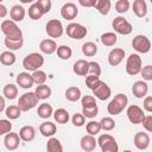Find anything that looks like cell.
Wrapping results in <instances>:
<instances>
[{
	"label": "cell",
	"instance_id": "obj_3",
	"mask_svg": "<svg viewBox=\"0 0 152 152\" xmlns=\"http://www.w3.org/2000/svg\"><path fill=\"white\" fill-rule=\"evenodd\" d=\"M127 104H128L127 96L125 94H116L114 96V99L108 103L107 110L110 115H118L126 108Z\"/></svg>",
	"mask_w": 152,
	"mask_h": 152
},
{
	"label": "cell",
	"instance_id": "obj_40",
	"mask_svg": "<svg viewBox=\"0 0 152 152\" xmlns=\"http://www.w3.org/2000/svg\"><path fill=\"white\" fill-rule=\"evenodd\" d=\"M86 129H87V133L90 134V135H95L97 134L102 128H101V124L97 122V121H89L87 125H86Z\"/></svg>",
	"mask_w": 152,
	"mask_h": 152
},
{
	"label": "cell",
	"instance_id": "obj_46",
	"mask_svg": "<svg viewBox=\"0 0 152 152\" xmlns=\"http://www.w3.org/2000/svg\"><path fill=\"white\" fill-rule=\"evenodd\" d=\"M88 74L100 77V75H101V66H100V64L97 62H95V61L89 62V71H88Z\"/></svg>",
	"mask_w": 152,
	"mask_h": 152
},
{
	"label": "cell",
	"instance_id": "obj_44",
	"mask_svg": "<svg viewBox=\"0 0 152 152\" xmlns=\"http://www.w3.org/2000/svg\"><path fill=\"white\" fill-rule=\"evenodd\" d=\"M81 104H82V108H88V107L97 106L95 97L91 96V95H84V96L81 99Z\"/></svg>",
	"mask_w": 152,
	"mask_h": 152
},
{
	"label": "cell",
	"instance_id": "obj_35",
	"mask_svg": "<svg viewBox=\"0 0 152 152\" xmlns=\"http://www.w3.org/2000/svg\"><path fill=\"white\" fill-rule=\"evenodd\" d=\"M21 112H23V110L19 108L18 104H12V106H10V107L6 108L5 114H6V116H7L10 120H15V119L20 118Z\"/></svg>",
	"mask_w": 152,
	"mask_h": 152
},
{
	"label": "cell",
	"instance_id": "obj_26",
	"mask_svg": "<svg viewBox=\"0 0 152 152\" xmlns=\"http://www.w3.org/2000/svg\"><path fill=\"white\" fill-rule=\"evenodd\" d=\"M57 128H56V125L51 121H45L43 124H40L39 126V132L42 133V135L44 137H50L52 138V135H55Z\"/></svg>",
	"mask_w": 152,
	"mask_h": 152
},
{
	"label": "cell",
	"instance_id": "obj_30",
	"mask_svg": "<svg viewBox=\"0 0 152 152\" xmlns=\"http://www.w3.org/2000/svg\"><path fill=\"white\" fill-rule=\"evenodd\" d=\"M53 118L58 124H66L70 119V115H69V112L66 109L58 108L53 112Z\"/></svg>",
	"mask_w": 152,
	"mask_h": 152
},
{
	"label": "cell",
	"instance_id": "obj_27",
	"mask_svg": "<svg viewBox=\"0 0 152 152\" xmlns=\"http://www.w3.org/2000/svg\"><path fill=\"white\" fill-rule=\"evenodd\" d=\"M81 89L76 86H71L65 90V99L70 102H76L81 99Z\"/></svg>",
	"mask_w": 152,
	"mask_h": 152
},
{
	"label": "cell",
	"instance_id": "obj_52",
	"mask_svg": "<svg viewBox=\"0 0 152 152\" xmlns=\"http://www.w3.org/2000/svg\"><path fill=\"white\" fill-rule=\"evenodd\" d=\"M142 106H144V109H145L146 112L152 113V96H146V97L144 99Z\"/></svg>",
	"mask_w": 152,
	"mask_h": 152
},
{
	"label": "cell",
	"instance_id": "obj_14",
	"mask_svg": "<svg viewBox=\"0 0 152 152\" xmlns=\"http://www.w3.org/2000/svg\"><path fill=\"white\" fill-rule=\"evenodd\" d=\"M20 137L18 133H14V132H10L5 135L4 138V144H5V147L8 150V151H14L19 147V144H20Z\"/></svg>",
	"mask_w": 152,
	"mask_h": 152
},
{
	"label": "cell",
	"instance_id": "obj_25",
	"mask_svg": "<svg viewBox=\"0 0 152 152\" xmlns=\"http://www.w3.org/2000/svg\"><path fill=\"white\" fill-rule=\"evenodd\" d=\"M19 137H20V139L23 141H26V142L32 141L34 139V137H36V129L32 126H28V125L24 126L19 131Z\"/></svg>",
	"mask_w": 152,
	"mask_h": 152
},
{
	"label": "cell",
	"instance_id": "obj_17",
	"mask_svg": "<svg viewBox=\"0 0 152 152\" xmlns=\"http://www.w3.org/2000/svg\"><path fill=\"white\" fill-rule=\"evenodd\" d=\"M134 145L138 150H146L150 146V137L145 132H138L134 135Z\"/></svg>",
	"mask_w": 152,
	"mask_h": 152
},
{
	"label": "cell",
	"instance_id": "obj_28",
	"mask_svg": "<svg viewBox=\"0 0 152 152\" xmlns=\"http://www.w3.org/2000/svg\"><path fill=\"white\" fill-rule=\"evenodd\" d=\"M18 95V88L15 84H12V83H8L2 89V96L5 99H8V100H14Z\"/></svg>",
	"mask_w": 152,
	"mask_h": 152
},
{
	"label": "cell",
	"instance_id": "obj_29",
	"mask_svg": "<svg viewBox=\"0 0 152 152\" xmlns=\"http://www.w3.org/2000/svg\"><path fill=\"white\" fill-rule=\"evenodd\" d=\"M34 93H36V95H37V97L39 100H46V99H49L51 96L52 91H51V88L49 86L42 84V86H37Z\"/></svg>",
	"mask_w": 152,
	"mask_h": 152
},
{
	"label": "cell",
	"instance_id": "obj_50",
	"mask_svg": "<svg viewBox=\"0 0 152 152\" xmlns=\"http://www.w3.org/2000/svg\"><path fill=\"white\" fill-rule=\"evenodd\" d=\"M140 74L145 81H152V65H145Z\"/></svg>",
	"mask_w": 152,
	"mask_h": 152
},
{
	"label": "cell",
	"instance_id": "obj_38",
	"mask_svg": "<svg viewBox=\"0 0 152 152\" xmlns=\"http://www.w3.org/2000/svg\"><path fill=\"white\" fill-rule=\"evenodd\" d=\"M4 43H5L6 48L10 49V51H12V50H19L24 45V39H7V38H5Z\"/></svg>",
	"mask_w": 152,
	"mask_h": 152
},
{
	"label": "cell",
	"instance_id": "obj_12",
	"mask_svg": "<svg viewBox=\"0 0 152 152\" xmlns=\"http://www.w3.org/2000/svg\"><path fill=\"white\" fill-rule=\"evenodd\" d=\"M93 93H94L95 97H97L101 101H104V100L109 99V96L112 94V90H110V88L107 83H104L103 81H100L95 86V88L93 89Z\"/></svg>",
	"mask_w": 152,
	"mask_h": 152
},
{
	"label": "cell",
	"instance_id": "obj_39",
	"mask_svg": "<svg viewBox=\"0 0 152 152\" xmlns=\"http://www.w3.org/2000/svg\"><path fill=\"white\" fill-rule=\"evenodd\" d=\"M72 55V50L71 48H69L68 45H61L57 49V56L61 59H69Z\"/></svg>",
	"mask_w": 152,
	"mask_h": 152
},
{
	"label": "cell",
	"instance_id": "obj_32",
	"mask_svg": "<svg viewBox=\"0 0 152 152\" xmlns=\"http://www.w3.org/2000/svg\"><path fill=\"white\" fill-rule=\"evenodd\" d=\"M37 114L39 118L42 119H48L50 118L52 114H53V109H52V106L49 104V103H42L38 109H37Z\"/></svg>",
	"mask_w": 152,
	"mask_h": 152
},
{
	"label": "cell",
	"instance_id": "obj_21",
	"mask_svg": "<svg viewBox=\"0 0 152 152\" xmlns=\"http://www.w3.org/2000/svg\"><path fill=\"white\" fill-rule=\"evenodd\" d=\"M72 70L78 76H86L89 71V62H87L86 59H78L74 63Z\"/></svg>",
	"mask_w": 152,
	"mask_h": 152
},
{
	"label": "cell",
	"instance_id": "obj_42",
	"mask_svg": "<svg viewBox=\"0 0 152 152\" xmlns=\"http://www.w3.org/2000/svg\"><path fill=\"white\" fill-rule=\"evenodd\" d=\"M100 124H101V128L103 131H112V129L115 128V121L112 118H109V116L102 118Z\"/></svg>",
	"mask_w": 152,
	"mask_h": 152
},
{
	"label": "cell",
	"instance_id": "obj_22",
	"mask_svg": "<svg viewBox=\"0 0 152 152\" xmlns=\"http://www.w3.org/2000/svg\"><path fill=\"white\" fill-rule=\"evenodd\" d=\"M45 14L43 7L40 6V4L38 1L33 2L30 7H28V17L32 19V20H38L40 19L43 15Z\"/></svg>",
	"mask_w": 152,
	"mask_h": 152
},
{
	"label": "cell",
	"instance_id": "obj_36",
	"mask_svg": "<svg viewBox=\"0 0 152 152\" xmlns=\"http://www.w3.org/2000/svg\"><path fill=\"white\" fill-rule=\"evenodd\" d=\"M97 52V46L93 42H87L82 45V53L87 57H93Z\"/></svg>",
	"mask_w": 152,
	"mask_h": 152
},
{
	"label": "cell",
	"instance_id": "obj_11",
	"mask_svg": "<svg viewBox=\"0 0 152 152\" xmlns=\"http://www.w3.org/2000/svg\"><path fill=\"white\" fill-rule=\"evenodd\" d=\"M45 31H46L49 37H51V38H59L63 34L64 28H63V25H62V23L59 20L51 19V20H49L46 23Z\"/></svg>",
	"mask_w": 152,
	"mask_h": 152
},
{
	"label": "cell",
	"instance_id": "obj_10",
	"mask_svg": "<svg viewBox=\"0 0 152 152\" xmlns=\"http://www.w3.org/2000/svg\"><path fill=\"white\" fill-rule=\"evenodd\" d=\"M145 116H146V115H145L144 110H142L139 106H137V104H131V106H128V108H127V118H128V120H129L132 124H134V125L142 124Z\"/></svg>",
	"mask_w": 152,
	"mask_h": 152
},
{
	"label": "cell",
	"instance_id": "obj_13",
	"mask_svg": "<svg viewBox=\"0 0 152 152\" xmlns=\"http://www.w3.org/2000/svg\"><path fill=\"white\" fill-rule=\"evenodd\" d=\"M77 14H78V8L74 2H66L61 8V15L63 19L72 20L77 17Z\"/></svg>",
	"mask_w": 152,
	"mask_h": 152
},
{
	"label": "cell",
	"instance_id": "obj_58",
	"mask_svg": "<svg viewBox=\"0 0 152 152\" xmlns=\"http://www.w3.org/2000/svg\"><path fill=\"white\" fill-rule=\"evenodd\" d=\"M151 4H152V0H151Z\"/></svg>",
	"mask_w": 152,
	"mask_h": 152
},
{
	"label": "cell",
	"instance_id": "obj_45",
	"mask_svg": "<svg viewBox=\"0 0 152 152\" xmlns=\"http://www.w3.org/2000/svg\"><path fill=\"white\" fill-rule=\"evenodd\" d=\"M11 131H12V124H11V121L7 120V119H1L0 120V134L1 135H6Z\"/></svg>",
	"mask_w": 152,
	"mask_h": 152
},
{
	"label": "cell",
	"instance_id": "obj_1",
	"mask_svg": "<svg viewBox=\"0 0 152 152\" xmlns=\"http://www.w3.org/2000/svg\"><path fill=\"white\" fill-rule=\"evenodd\" d=\"M44 64V57L38 52H31L23 59V66L26 71H37Z\"/></svg>",
	"mask_w": 152,
	"mask_h": 152
},
{
	"label": "cell",
	"instance_id": "obj_9",
	"mask_svg": "<svg viewBox=\"0 0 152 152\" xmlns=\"http://www.w3.org/2000/svg\"><path fill=\"white\" fill-rule=\"evenodd\" d=\"M132 48L140 53H147L151 50V42L146 36L138 34L132 39Z\"/></svg>",
	"mask_w": 152,
	"mask_h": 152
},
{
	"label": "cell",
	"instance_id": "obj_18",
	"mask_svg": "<svg viewBox=\"0 0 152 152\" xmlns=\"http://www.w3.org/2000/svg\"><path fill=\"white\" fill-rule=\"evenodd\" d=\"M147 91H148V87L147 83L144 81H137L132 86V94L137 99H142L144 96H146Z\"/></svg>",
	"mask_w": 152,
	"mask_h": 152
},
{
	"label": "cell",
	"instance_id": "obj_31",
	"mask_svg": "<svg viewBox=\"0 0 152 152\" xmlns=\"http://www.w3.org/2000/svg\"><path fill=\"white\" fill-rule=\"evenodd\" d=\"M46 152H63V146L57 138H50L46 142Z\"/></svg>",
	"mask_w": 152,
	"mask_h": 152
},
{
	"label": "cell",
	"instance_id": "obj_41",
	"mask_svg": "<svg viewBox=\"0 0 152 152\" xmlns=\"http://www.w3.org/2000/svg\"><path fill=\"white\" fill-rule=\"evenodd\" d=\"M32 77H33V82L37 84V86H42L45 83L46 81V74L43 71V70H37L34 72H32Z\"/></svg>",
	"mask_w": 152,
	"mask_h": 152
},
{
	"label": "cell",
	"instance_id": "obj_57",
	"mask_svg": "<svg viewBox=\"0 0 152 152\" xmlns=\"http://www.w3.org/2000/svg\"><path fill=\"white\" fill-rule=\"evenodd\" d=\"M122 152H132L131 150H125V151H122Z\"/></svg>",
	"mask_w": 152,
	"mask_h": 152
},
{
	"label": "cell",
	"instance_id": "obj_51",
	"mask_svg": "<svg viewBox=\"0 0 152 152\" xmlns=\"http://www.w3.org/2000/svg\"><path fill=\"white\" fill-rule=\"evenodd\" d=\"M142 126L146 131L152 133V115H146L144 121H142Z\"/></svg>",
	"mask_w": 152,
	"mask_h": 152
},
{
	"label": "cell",
	"instance_id": "obj_54",
	"mask_svg": "<svg viewBox=\"0 0 152 152\" xmlns=\"http://www.w3.org/2000/svg\"><path fill=\"white\" fill-rule=\"evenodd\" d=\"M97 0H80L78 4L83 7H95Z\"/></svg>",
	"mask_w": 152,
	"mask_h": 152
},
{
	"label": "cell",
	"instance_id": "obj_34",
	"mask_svg": "<svg viewBox=\"0 0 152 152\" xmlns=\"http://www.w3.org/2000/svg\"><path fill=\"white\" fill-rule=\"evenodd\" d=\"M0 62L2 65H13L15 63V55L12 51H4L0 55Z\"/></svg>",
	"mask_w": 152,
	"mask_h": 152
},
{
	"label": "cell",
	"instance_id": "obj_37",
	"mask_svg": "<svg viewBox=\"0 0 152 152\" xmlns=\"http://www.w3.org/2000/svg\"><path fill=\"white\" fill-rule=\"evenodd\" d=\"M110 6H112L110 0H97L95 8L99 11L100 14H102V15H107V14L109 13Z\"/></svg>",
	"mask_w": 152,
	"mask_h": 152
},
{
	"label": "cell",
	"instance_id": "obj_6",
	"mask_svg": "<svg viewBox=\"0 0 152 152\" xmlns=\"http://www.w3.org/2000/svg\"><path fill=\"white\" fill-rule=\"evenodd\" d=\"M38 101H39V99L37 97L36 93H34V91H28V93L23 94V95L19 97L18 106H19V108H20L23 112H27V110L34 108V107L38 104Z\"/></svg>",
	"mask_w": 152,
	"mask_h": 152
},
{
	"label": "cell",
	"instance_id": "obj_56",
	"mask_svg": "<svg viewBox=\"0 0 152 152\" xmlns=\"http://www.w3.org/2000/svg\"><path fill=\"white\" fill-rule=\"evenodd\" d=\"M6 108H5V97L2 96L1 97V104H0V112H5Z\"/></svg>",
	"mask_w": 152,
	"mask_h": 152
},
{
	"label": "cell",
	"instance_id": "obj_43",
	"mask_svg": "<svg viewBox=\"0 0 152 152\" xmlns=\"http://www.w3.org/2000/svg\"><path fill=\"white\" fill-rule=\"evenodd\" d=\"M129 10V1L128 0H118L115 2V11L118 13H126Z\"/></svg>",
	"mask_w": 152,
	"mask_h": 152
},
{
	"label": "cell",
	"instance_id": "obj_47",
	"mask_svg": "<svg viewBox=\"0 0 152 152\" xmlns=\"http://www.w3.org/2000/svg\"><path fill=\"white\" fill-rule=\"evenodd\" d=\"M101 80H100V77L99 76H94V75H89V76H87L86 77V86L89 88V89H94L95 88V86L100 82Z\"/></svg>",
	"mask_w": 152,
	"mask_h": 152
},
{
	"label": "cell",
	"instance_id": "obj_53",
	"mask_svg": "<svg viewBox=\"0 0 152 152\" xmlns=\"http://www.w3.org/2000/svg\"><path fill=\"white\" fill-rule=\"evenodd\" d=\"M38 2L40 4V6L43 7V10H44L45 13L50 12V10H51V5H52L50 0H38Z\"/></svg>",
	"mask_w": 152,
	"mask_h": 152
},
{
	"label": "cell",
	"instance_id": "obj_48",
	"mask_svg": "<svg viewBox=\"0 0 152 152\" xmlns=\"http://www.w3.org/2000/svg\"><path fill=\"white\" fill-rule=\"evenodd\" d=\"M97 106H94V107H88V108H82V114L86 116V118H89V119H93L97 115Z\"/></svg>",
	"mask_w": 152,
	"mask_h": 152
},
{
	"label": "cell",
	"instance_id": "obj_5",
	"mask_svg": "<svg viewBox=\"0 0 152 152\" xmlns=\"http://www.w3.org/2000/svg\"><path fill=\"white\" fill-rule=\"evenodd\" d=\"M141 69H142L141 57L138 53H131L126 61V72L131 76H135L139 72H141Z\"/></svg>",
	"mask_w": 152,
	"mask_h": 152
},
{
	"label": "cell",
	"instance_id": "obj_24",
	"mask_svg": "<svg viewBox=\"0 0 152 152\" xmlns=\"http://www.w3.org/2000/svg\"><path fill=\"white\" fill-rule=\"evenodd\" d=\"M10 17L12 21H21L25 18V8L21 5H14L10 10Z\"/></svg>",
	"mask_w": 152,
	"mask_h": 152
},
{
	"label": "cell",
	"instance_id": "obj_16",
	"mask_svg": "<svg viewBox=\"0 0 152 152\" xmlns=\"http://www.w3.org/2000/svg\"><path fill=\"white\" fill-rule=\"evenodd\" d=\"M17 84L23 88V89H28L31 88L34 82H33V77L31 74H28V71H24V72H20L18 76H17Z\"/></svg>",
	"mask_w": 152,
	"mask_h": 152
},
{
	"label": "cell",
	"instance_id": "obj_15",
	"mask_svg": "<svg viewBox=\"0 0 152 152\" xmlns=\"http://www.w3.org/2000/svg\"><path fill=\"white\" fill-rule=\"evenodd\" d=\"M124 57H125V50L121 48H114L108 53V63L112 66H116L122 62Z\"/></svg>",
	"mask_w": 152,
	"mask_h": 152
},
{
	"label": "cell",
	"instance_id": "obj_23",
	"mask_svg": "<svg viewBox=\"0 0 152 152\" xmlns=\"http://www.w3.org/2000/svg\"><path fill=\"white\" fill-rule=\"evenodd\" d=\"M133 12L138 18H144L147 14V5L145 0H134L133 1Z\"/></svg>",
	"mask_w": 152,
	"mask_h": 152
},
{
	"label": "cell",
	"instance_id": "obj_2",
	"mask_svg": "<svg viewBox=\"0 0 152 152\" xmlns=\"http://www.w3.org/2000/svg\"><path fill=\"white\" fill-rule=\"evenodd\" d=\"M1 32L5 34V38L7 39H24L23 38V31L19 28V26L12 21V20H4L1 23Z\"/></svg>",
	"mask_w": 152,
	"mask_h": 152
},
{
	"label": "cell",
	"instance_id": "obj_49",
	"mask_svg": "<svg viewBox=\"0 0 152 152\" xmlns=\"http://www.w3.org/2000/svg\"><path fill=\"white\" fill-rule=\"evenodd\" d=\"M71 121H72L74 126H76V127H82V126L84 125V122H86V116H84L83 114L76 113V114L72 115Z\"/></svg>",
	"mask_w": 152,
	"mask_h": 152
},
{
	"label": "cell",
	"instance_id": "obj_33",
	"mask_svg": "<svg viewBox=\"0 0 152 152\" xmlns=\"http://www.w3.org/2000/svg\"><path fill=\"white\" fill-rule=\"evenodd\" d=\"M100 40L106 46H113L118 42V37H116V34L114 32H106V33L101 34Z\"/></svg>",
	"mask_w": 152,
	"mask_h": 152
},
{
	"label": "cell",
	"instance_id": "obj_4",
	"mask_svg": "<svg viewBox=\"0 0 152 152\" xmlns=\"http://www.w3.org/2000/svg\"><path fill=\"white\" fill-rule=\"evenodd\" d=\"M97 144L102 152H119V145L116 140L108 133L101 134L97 139Z\"/></svg>",
	"mask_w": 152,
	"mask_h": 152
},
{
	"label": "cell",
	"instance_id": "obj_20",
	"mask_svg": "<svg viewBox=\"0 0 152 152\" xmlns=\"http://www.w3.org/2000/svg\"><path fill=\"white\" fill-rule=\"evenodd\" d=\"M39 49H40V51H42L43 53H45V55H51V53H53V52L57 51L58 46H57V44H56V42H55L53 39H49V38H48V39H43V40L40 42Z\"/></svg>",
	"mask_w": 152,
	"mask_h": 152
},
{
	"label": "cell",
	"instance_id": "obj_8",
	"mask_svg": "<svg viewBox=\"0 0 152 152\" xmlns=\"http://www.w3.org/2000/svg\"><path fill=\"white\" fill-rule=\"evenodd\" d=\"M65 31H66L68 37H70L72 39H82L88 33L87 27L83 26V25H81V24H78V23H70L66 26Z\"/></svg>",
	"mask_w": 152,
	"mask_h": 152
},
{
	"label": "cell",
	"instance_id": "obj_19",
	"mask_svg": "<svg viewBox=\"0 0 152 152\" xmlns=\"http://www.w3.org/2000/svg\"><path fill=\"white\" fill-rule=\"evenodd\" d=\"M97 145V140L94 138V135H90V134H87L84 137H82L81 139V148L84 151V152H91L95 150Z\"/></svg>",
	"mask_w": 152,
	"mask_h": 152
},
{
	"label": "cell",
	"instance_id": "obj_7",
	"mask_svg": "<svg viewBox=\"0 0 152 152\" xmlns=\"http://www.w3.org/2000/svg\"><path fill=\"white\" fill-rule=\"evenodd\" d=\"M112 26H113V28H114V31L116 33L122 34V36L129 34L132 32V30H133V27L128 23V20L126 18H124V17H120V15L114 18V20L112 23Z\"/></svg>",
	"mask_w": 152,
	"mask_h": 152
},
{
	"label": "cell",
	"instance_id": "obj_55",
	"mask_svg": "<svg viewBox=\"0 0 152 152\" xmlns=\"http://www.w3.org/2000/svg\"><path fill=\"white\" fill-rule=\"evenodd\" d=\"M7 14V8L5 7V5L0 4V18H5Z\"/></svg>",
	"mask_w": 152,
	"mask_h": 152
}]
</instances>
